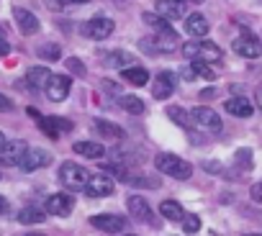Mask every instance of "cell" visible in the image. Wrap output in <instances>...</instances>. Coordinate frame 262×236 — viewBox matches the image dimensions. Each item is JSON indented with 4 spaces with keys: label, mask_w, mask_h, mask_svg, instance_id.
<instances>
[{
    "label": "cell",
    "mask_w": 262,
    "mask_h": 236,
    "mask_svg": "<svg viewBox=\"0 0 262 236\" xmlns=\"http://www.w3.org/2000/svg\"><path fill=\"white\" fill-rule=\"evenodd\" d=\"M183 54H185V59H201V62H221V57H224V52H221V46L219 44H213V41H208V39H195V41H188L185 46H183Z\"/></svg>",
    "instance_id": "6da1fadb"
},
{
    "label": "cell",
    "mask_w": 262,
    "mask_h": 236,
    "mask_svg": "<svg viewBox=\"0 0 262 236\" xmlns=\"http://www.w3.org/2000/svg\"><path fill=\"white\" fill-rule=\"evenodd\" d=\"M155 167H157L162 175L175 177V180H188V177L193 175V167H190L185 159H180L178 154H170V152L157 154V157H155Z\"/></svg>",
    "instance_id": "7a4b0ae2"
},
{
    "label": "cell",
    "mask_w": 262,
    "mask_h": 236,
    "mask_svg": "<svg viewBox=\"0 0 262 236\" xmlns=\"http://www.w3.org/2000/svg\"><path fill=\"white\" fill-rule=\"evenodd\" d=\"M88 170L75 164V162H64L59 167V180L67 190H85V182H88Z\"/></svg>",
    "instance_id": "3957f363"
},
{
    "label": "cell",
    "mask_w": 262,
    "mask_h": 236,
    "mask_svg": "<svg viewBox=\"0 0 262 236\" xmlns=\"http://www.w3.org/2000/svg\"><path fill=\"white\" fill-rule=\"evenodd\" d=\"M190 118H193V124H195L198 129H203V131H211V134H219V131L224 129V124H221L219 113H216L213 108H206V105H198V108H193V110H190Z\"/></svg>",
    "instance_id": "277c9868"
},
{
    "label": "cell",
    "mask_w": 262,
    "mask_h": 236,
    "mask_svg": "<svg viewBox=\"0 0 262 236\" xmlns=\"http://www.w3.org/2000/svg\"><path fill=\"white\" fill-rule=\"evenodd\" d=\"M113 29H116V23H113L111 18H105V16H93L88 23H82V36L95 39V41H103V39H108V36L113 34Z\"/></svg>",
    "instance_id": "5b68a950"
},
{
    "label": "cell",
    "mask_w": 262,
    "mask_h": 236,
    "mask_svg": "<svg viewBox=\"0 0 262 236\" xmlns=\"http://www.w3.org/2000/svg\"><path fill=\"white\" fill-rule=\"evenodd\" d=\"M231 49L244 57V59H257L262 54V41L254 36V34H239L234 41H231Z\"/></svg>",
    "instance_id": "8992f818"
},
{
    "label": "cell",
    "mask_w": 262,
    "mask_h": 236,
    "mask_svg": "<svg viewBox=\"0 0 262 236\" xmlns=\"http://www.w3.org/2000/svg\"><path fill=\"white\" fill-rule=\"evenodd\" d=\"M26 141H21V139H13V141H6L3 147H0V164L3 167H16L21 159H24V154H26Z\"/></svg>",
    "instance_id": "52a82bcc"
},
{
    "label": "cell",
    "mask_w": 262,
    "mask_h": 236,
    "mask_svg": "<svg viewBox=\"0 0 262 236\" xmlns=\"http://www.w3.org/2000/svg\"><path fill=\"white\" fill-rule=\"evenodd\" d=\"M126 208H128V213H131V218H134V221H139V223H155V213H152L147 198L131 195V198L126 200Z\"/></svg>",
    "instance_id": "ba28073f"
},
{
    "label": "cell",
    "mask_w": 262,
    "mask_h": 236,
    "mask_svg": "<svg viewBox=\"0 0 262 236\" xmlns=\"http://www.w3.org/2000/svg\"><path fill=\"white\" fill-rule=\"evenodd\" d=\"M85 193H88L90 198H108V195L113 193V180H111L105 172L90 175L88 182H85Z\"/></svg>",
    "instance_id": "9c48e42d"
},
{
    "label": "cell",
    "mask_w": 262,
    "mask_h": 236,
    "mask_svg": "<svg viewBox=\"0 0 262 236\" xmlns=\"http://www.w3.org/2000/svg\"><path fill=\"white\" fill-rule=\"evenodd\" d=\"M72 208H75V198L70 193H54L47 198V213H52V216L64 218L72 213Z\"/></svg>",
    "instance_id": "30bf717a"
},
{
    "label": "cell",
    "mask_w": 262,
    "mask_h": 236,
    "mask_svg": "<svg viewBox=\"0 0 262 236\" xmlns=\"http://www.w3.org/2000/svg\"><path fill=\"white\" fill-rule=\"evenodd\" d=\"M70 90H72V77L70 75H52V80H49L44 92L49 95V100L59 103V100H64L70 95Z\"/></svg>",
    "instance_id": "8fae6325"
},
{
    "label": "cell",
    "mask_w": 262,
    "mask_h": 236,
    "mask_svg": "<svg viewBox=\"0 0 262 236\" xmlns=\"http://www.w3.org/2000/svg\"><path fill=\"white\" fill-rule=\"evenodd\" d=\"M90 223L105 233H121L126 228V218L123 216H116V213H100V216H93Z\"/></svg>",
    "instance_id": "7c38bea8"
},
{
    "label": "cell",
    "mask_w": 262,
    "mask_h": 236,
    "mask_svg": "<svg viewBox=\"0 0 262 236\" xmlns=\"http://www.w3.org/2000/svg\"><path fill=\"white\" fill-rule=\"evenodd\" d=\"M49 162H52L49 152H44V149H26V154H24V159L18 162V167H21L24 172H36V170L47 167Z\"/></svg>",
    "instance_id": "4fadbf2b"
},
{
    "label": "cell",
    "mask_w": 262,
    "mask_h": 236,
    "mask_svg": "<svg viewBox=\"0 0 262 236\" xmlns=\"http://www.w3.org/2000/svg\"><path fill=\"white\" fill-rule=\"evenodd\" d=\"M155 8H157V13L165 16L167 21H172V18H185V16H188L185 0H157Z\"/></svg>",
    "instance_id": "5bb4252c"
},
{
    "label": "cell",
    "mask_w": 262,
    "mask_h": 236,
    "mask_svg": "<svg viewBox=\"0 0 262 236\" xmlns=\"http://www.w3.org/2000/svg\"><path fill=\"white\" fill-rule=\"evenodd\" d=\"M172 92H175V75L172 72H160L152 80V95L157 100H167Z\"/></svg>",
    "instance_id": "9a60e30c"
},
{
    "label": "cell",
    "mask_w": 262,
    "mask_h": 236,
    "mask_svg": "<svg viewBox=\"0 0 262 236\" xmlns=\"http://www.w3.org/2000/svg\"><path fill=\"white\" fill-rule=\"evenodd\" d=\"M39 129H41L49 139H57L62 131H72V124L67 121V118L49 115V118H39Z\"/></svg>",
    "instance_id": "2e32d148"
},
{
    "label": "cell",
    "mask_w": 262,
    "mask_h": 236,
    "mask_svg": "<svg viewBox=\"0 0 262 236\" xmlns=\"http://www.w3.org/2000/svg\"><path fill=\"white\" fill-rule=\"evenodd\" d=\"M142 18H144V23H147V26H152L160 36H165V39H175V41H178V34H175L172 23H170L165 16H160V13H144Z\"/></svg>",
    "instance_id": "e0dca14e"
},
{
    "label": "cell",
    "mask_w": 262,
    "mask_h": 236,
    "mask_svg": "<svg viewBox=\"0 0 262 236\" xmlns=\"http://www.w3.org/2000/svg\"><path fill=\"white\" fill-rule=\"evenodd\" d=\"M13 18H16L18 31H21L24 36H31V34L39 31V18H36L31 11H26V8H16V11H13Z\"/></svg>",
    "instance_id": "ac0fdd59"
},
{
    "label": "cell",
    "mask_w": 262,
    "mask_h": 236,
    "mask_svg": "<svg viewBox=\"0 0 262 236\" xmlns=\"http://www.w3.org/2000/svg\"><path fill=\"white\" fill-rule=\"evenodd\" d=\"M185 31L193 39H203L208 34V18L203 13H188L185 16Z\"/></svg>",
    "instance_id": "d6986e66"
},
{
    "label": "cell",
    "mask_w": 262,
    "mask_h": 236,
    "mask_svg": "<svg viewBox=\"0 0 262 236\" xmlns=\"http://www.w3.org/2000/svg\"><path fill=\"white\" fill-rule=\"evenodd\" d=\"M49 80H52V72L47 67H29L26 69V85L31 90H47Z\"/></svg>",
    "instance_id": "ffe728a7"
},
{
    "label": "cell",
    "mask_w": 262,
    "mask_h": 236,
    "mask_svg": "<svg viewBox=\"0 0 262 236\" xmlns=\"http://www.w3.org/2000/svg\"><path fill=\"white\" fill-rule=\"evenodd\" d=\"M224 108L229 115H236V118H249L254 113V108L247 98H229V100H224Z\"/></svg>",
    "instance_id": "44dd1931"
},
{
    "label": "cell",
    "mask_w": 262,
    "mask_h": 236,
    "mask_svg": "<svg viewBox=\"0 0 262 236\" xmlns=\"http://www.w3.org/2000/svg\"><path fill=\"white\" fill-rule=\"evenodd\" d=\"M95 131H98V136H103V139H108V141H121L123 136H126V131L121 129V126H116V124H111V121H103V118H95Z\"/></svg>",
    "instance_id": "7402d4cb"
},
{
    "label": "cell",
    "mask_w": 262,
    "mask_h": 236,
    "mask_svg": "<svg viewBox=\"0 0 262 236\" xmlns=\"http://www.w3.org/2000/svg\"><path fill=\"white\" fill-rule=\"evenodd\" d=\"M72 149H75V154H80L85 159H100V157H105V147L98 144V141H75Z\"/></svg>",
    "instance_id": "603a6c76"
},
{
    "label": "cell",
    "mask_w": 262,
    "mask_h": 236,
    "mask_svg": "<svg viewBox=\"0 0 262 236\" xmlns=\"http://www.w3.org/2000/svg\"><path fill=\"white\" fill-rule=\"evenodd\" d=\"M121 75H123V80H126L128 85H137V87H142V85L149 82V72H147L144 67H123Z\"/></svg>",
    "instance_id": "cb8c5ba5"
},
{
    "label": "cell",
    "mask_w": 262,
    "mask_h": 236,
    "mask_svg": "<svg viewBox=\"0 0 262 236\" xmlns=\"http://www.w3.org/2000/svg\"><path fill=\"white\" fill-rule=\"evenodd\" d=\"M160 213L167 218V221H183L185 218V210L178 200H162L160 203Z\"/></svg>",
    "instance_id": "d4e9b609"
},
{
    "label": "cell",
    "mask_w": 262,
    "mask_h": 236,
    "mask_svg": "<svg viewBox=\"0 0 262 236\" xmlns=\"http://www.w3.org/2000/svg\"><path fill=\"white\" fill-rule=\"evenodd\" d=\"M118 105L126 110V113H134V115H139V113H144V100L142 98H137V95H121L118 98Z\"/></svg>",
    "instance_id": "484cf974"
},
{
    "label": "cell",
    "mask_w": 262,
    "mask_h": 236,
    "mask_svg": "<svg viewBox=\"0 0 262 236\" xmlns=\"http://www.w3.org/2000/svg\"><path fill=\"white\" fill-rule=\"evenodd\" d=\"M44 218H47V210L34 208V205H29L18 213V223H44Z\"/></svg>",
    "instance_id": "4316f807"
},
{
    "label": "cell",
    "mask_w": 262,
    "mask_h": 236,
    "mask_svg": "<svg viewBox=\"0 0 262 236\" xmlns=\"http://www.w3.org/2000/svg\"><path fill=\"white\" fill-rule=\"evenodd\" d=\"M167 115L172 118V121H175L178 126H183V129L193 126V118H190V113H188V110H183V108H178V105H170V108H167Z\"/></svg>",
    "instance_id": "83f0119b"
},
{
    "label": "cell",
    "mask_w": 262,
    "mask_h": 236,
    "mask_svg": "<svg viewBox=\"0 0 262 236\" xmlns=\"http://www.w3.org/2000/svg\"><path fill=\"white\" fill-rule=\"evenodd\" d=\"M39 57L47 62H57V59H62V52L57 44H44V46H39Z\"/></svg>",
    "instance_id": "f1b7e54d"
},
{
    "label": "cell",
    "mask_w": 262,
    "mask_h": 236,
    "mask_svg": "<svg viewBox=\"0 0 262 236\" xmlns=\"http://www.w3.org/2000/svg\"><path fill=\"white\" fill-rule=\"evenodd\" d=\"M190 67H193V72H195V77H203V80H213L216 75H213V69L208 67V62H201V59H193L190 62Z\"/></svg>",
    "instance_id": "f546056e"
},
{
    "label": "cell",
    "mask_w": 262,
    "mask_h": 236,
    "mask_svg": "<svg viewBox=\"0 0 262 236\" xmlns=\"http://www.w3.org/2000/svg\"><path fill=\"white\" fill-rule=\"evenodd\" d=\"M128 59H131V57H128L126 52H111L103 62H105L108 67H126V62H128Z\"/></svg>",
    "instance_id": "4dcf8cb0"
},
{
    "label": "cell",
    "mask_w": 262,
    "mask_h": 236,
    "mask_svg": "<svg viewBox=\"0 0 262 236\" xmlns=\"http://www.w3.org/2000/svg\"><path fill=\"white\" fill-rule=\"evenodd\" d=\"M90 0H47V6L52 11H62V8H70V6H85Z\"/></svg>",
    "instance_id": "1f68e13d"
},
{
    "label": "cell",
    "mask_w": 262,
    "mask_h": 236,
    "mask_svg": "<svg viewBox=\"0 0 262 236\" xmlns=\"http://www.w3.org/2000/svg\"><path fill=\"white\" fill-rule=\"evenodd\" d=\"M183 228H185L188 233H198V231H201V218H198L195 213H185V218H183Z\"/></svg>",
    "instance_id": "d6a6232c"
},
{
    "label": "cell",
    "mask_w": 262,
    "mask_h": 236,
    "mask_svg": "<svg viewBox=\"0 0 262 236\" xmlns=\"http://www.w3.org/2000/svg\"><path fill=\"white\" fill-rule=\"evenodd\" d=\"M8 110H13V100L0 92V113H8Z\"/></svg>",
    "instance_id": "836d02e7"
},
{
    "label": "cell",
    "mask_w": 262,
    "mask_h": 236,
    "mask_svg": "<svg viewBox=\"0 0 262 236\" xmlns=\"http://www.w3.org/2000/svg\"><path fill=\"white\" fill-rule=\"evenodd\" d=\"M249 193H252V200H254V203H262V182L252 185V190H249Z\"/></svg>",
    "instance_id": "e575fe53"
},
{
    "label": "cell",
    "mask_w": 262,
    "mask_h": 236,
    "mask_svg": "<svg viewBox=\"0 0 262 236\" xmlns=\"http://www.w3.org/2000/svg\"><path fill=\"white\" fill-rule=\"evenodd\" d=\"M67 64H70V69H72V72H77V75H85V67H82V64H80L75 57H72V59H67Z\"/></svg>",
    "instance_id": "d590c367"
},
{
    "label": "cell",
    "mask_w": 262,
    "mask_h": 236,
    "mask_svg": "<svg viewBox=\"0 0 262 236\" xmlns=\"http://www.w3.org/2000/svg\"><path fill=\"white\" fill-rule=\"evenodd\" d=\"M11 52V44H8V39H0V57H6Z\"/></svg>",
    "instance_id": "8d00e7d4"
},
{
    "label": "cell",
    "mask_w": 262,
    "mask_h": 236,
    "mask_svg": "<svg viewBox=\"0 0 262 236\" xmlns=\"http://www.w3.org/2000/svg\"><path fill=\"white\" fill-rule=\"evenodd\" d=\"M6 213H8V200L0 195V216H6Z\"/></svg>",
    "instance_id": "74e56055"
},
{
    "label": "cell",
    "mask_w": 262,
    "mask_h": 236,
    "mask_svg": "<svg viewBox=\"0 0 262 236\" xmlns=\"http://www.w3.org/2000/svg\"><path fill=\"white\" fill-rule=\"evenodd\" d=\"M254 98H257V105H259V110H262V85L257 87V95H254Z\"/></svg>",
    "instance_id": "f35d334b"
},
{
    "label": "cell",
    "mask_w": 262,
    "mask_h": 236,
    "mask_svg": "<svg viewBox=\"0 0 262 236\" xmlns=\"http://www.w3.org/2000/svg\"><path fill=\"white\" fill-rule=\"evenodd\" d=\"M0 39H8V34H6V29L0 26Z\"/></svg>",
    "instance_id": "ab89813d"
},
{
    "label": "cell",
    "mask_w": 262,
    "mask_h": 236,
    "mask_svg": "<svg viewBox=\"0 0 262 236\" xmlns=\"http://www.w3.org/2000/svg\"><path fill=\"white\" fill-rule=\"evenodd\" d=\"M185 3H195V6H201V3H203V0H185Z\"/></svg>",
    "instance_id": "60d3db41"
},
{
    "label": "cell",
    "mask_w": 262,
    "mask_h": 236,
    "mask_svg": "<svg viewBox=\"0 0 262 236\" xmlns=\"http://www.w3.org/2000/svg\"><path fill=\"white\" fill-rule=\"evenodd\" d=\"M6 144V136H3V131H0V147H3Z\"/></svg>",
    "instance_id": "b9f144b4"
},
{
    "label": "cell",
    "mask_w": 262,
    "mask_h": 236,
    "mask_svg": "<svg viewBox=\"0 0 262 236\" xmlns=\"http://www.w3.org/2000/svg\"><path fill=\"white\" fill-rule=\"evenodd\" d=\"M244 236H262V233H244Z\"/></svg>",
    "instance_id": "7bdbcfd3"
},
{
    "label": "cell",
    "mask_w": 262,
    "mask_h": 236,
    "mask_svg": "<svg viewBox=\"0 0 262 236\" xmlns=\"http://www.w3.org/2000/svg\"><path fill=\"white\" fill-rule=\"evenodd\" d=\"M126 236H137V233H126Z\"/></svg>",
    "instance_id": "ee69618b"
}]
</instances>
